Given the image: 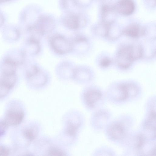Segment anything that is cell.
Listing matches in <instances>:
<instances>
[{
    "mask_svg": "<svg viewBox=\"0 0 156 156\" xmlns=\"http://www.w3.org/2000/svg\"><path fill=\"white\" fill-rule=\"evenodd\" d=\"M110 26L102 22L95 27L94 32L96 34L100 36H107Z\"/></svg>",
    "mask_w": 156,
    "mask_h": 156,
    "instance_id": "obj_21",
    "label": "cell"
},
{
    "mask_svg": "<svg viewBox=\"0 0 156 156\" xmlns=\"http://www.w3.org/2000/svg\"><path fill=\"white\" fill-rule=\"evenodd\" d=\"M156 114L155 111H151L146 120L144 123V126L147 130H155Z\"/></svg>",
    "mask_w": 156,
    "mask_h": 156,
    "instance_id": "obj_20",
    "label": "cell"
},
{
    "mask_svg": "<svg viewBox=\"0 0 156 156\" xmlns=\"http://www.w3.org/2000/svg\"><path fill=\"white\" fill-rule=\"evenodd\" d=\"M90 74L89 69L82 66L75 67L73 79L78 82H84L90 80Z\"/></svg>",
    "mask_w": 156,
    "mask_h": 156,
    "instance_id": "obj_15",
    "label": "cell"
},
{
    "mask_svg": "<svg viewBox=\"0 0 156 156\" xmlns=\"http://www.w3.org/2000/svg\"><path fill=\"white\" fill-rule=\"evenodd\" d=\"M114 7L117 12L124 16H129L134 12L135 5L133 0H119Z\"/></svg>",
    "mask_w": 156,
    "mask_h": 156,
    "instance_id": "obj_10",
    "label": "cell"
},
{
    "mask_svg": "<svg viewBox=\"0 0 156 156\" xmlns=\"http://www.w3.org/2000/svg\"><path fill=\"white\" fill-rule=\"evenodd\" d=\"M111 60L110 58L105 57L101 60L100 64L102 67H107L111 64Z\"/></svg>",
    "mask_w": 156,
    "mask_h": 156,
    "instance_id": "obj_24",
    "label": "cell"
},
{
    "mask_svg": "<svg viewBox=\"0 0 156 156\" xmlns=\"http://www.w3.org/2000/svg\"><path fill=\"white\" fill-rule=\"evenodd\" d=\"M102 94L98 90L91 89L87 90L84 94V98L86 104L89 107L93 108L101 99Z\"/></svg>",
    "mask_w": 156,
    "mask_h": 156,
    "instance_id": "obj_13",
    "label": "cell"
},
{
    "mask_svg": "<svg viewBox=\"0 0 156 156\" xmlns=\"http://www.w3.org/2000/svg\"><path fill=\"white\" fill-rule=\"evenodd\" d=\"M116 62L120 67L126 69L129 67L134 61L133 57L131 45H125L118 50Z\"/></svg>",
    "mask_w": 156,
    "mask_h": 156,
    "instance_id": "obj_3",
    "label": "cell"
},
{
    "mask_svg": "<svg viewBox=\"0 0 156 156\" xmlns=\"http://www.w3.org/2000/svg\"><path fill=\"white\" fill-rule=\"evenodd\" d=\"M37 133V129L34 126L27 127L23 131V136L26 139L30 141L32 140L35 138Z\"/></svg>",
    "mask_w": 156,
    "mask_h": 156,
    "instance_id": "obj_22",
    "label": "cell"
},
{
    "mask_svg": "<svg viewBox=\"0 0 156 156\" xmlns=\"http://www.w3.org/2000/svg\"><path fill=\"white\" fill-rule=\"evenodd\" d=\"M47 72L39 66L31 74L26 78L28 83L35 87L42 86L45 84L49 80Z\"/></svg>",
    "mask_w": 156,
    "mask_h": 156,
    "instance_id": "obj_4",
    "label": "cell"
},
{
    "mask_svg": "<svg viewBox=\"0 0 156 156\" xmlns=\"http://www.w3.org/2000/svg\"><path fill=\"white\" fill-rule=\"evenodd\" d=\"M26 56L22 48H14L9 51L4 58L18 66L24 63Z\"/></svg>",
    "mask_w": 156,
    "mask_h": 156,
    "instance_id": "obj_7",
    "label": "cell"
},
{
    "mask_svg": "<svg viewBox=\"0 0 156 156\" xmlns=\"http://www.w3.org/2000/svg\"><path fill=\"white\" fill-rule=\"evenodd\" d=\"M75 67L71 62H62L57 67V75L62 79H72Z\"/></svg>",
    "mask_w": 156,
    "mask_h": 156,
    "instance_id": "obj_8",
    "label": "cell"
},
{
    "mask_svg": "<svg viewBox=\"0 0 156 156\" xmlns=\"http://www.w3.org/2000/svg\"><path fill=\"white\" fill-rule=\"evenodd\" d=\"M126 99L135 97L139 93V89L135 84L127 83L122 84Z\"/></svg>",
    "mask_w": 156,
    "mask_h": 156,
    "instance_id": "obj_18",
    "label": "cell"
},
{
    "mask_svg": "<svg viewBox=\"0 0 156 156\" xmlns=\"http://www.w3.org/2000/svg\"><path fill=\"white\" fill-rule=\"evenodd\" d=\"M107 132L108 136L113 140H119L125 135V129L122 124L117 122H113L108 127Z\"/></svg>",
    "mask_w": 156,
    "mask_h": 156,
    "instance_id": "obj_11",
    "label": "cell"
},
{
    "mask_svg": "<svg viewBox=\"0 0 156 156\" xmlns=\"http://www.w3.org/2000/svg\"><path fill=\"white\" fill-rule=\"evenodd\" d=\"M147 0L149 1V2H150V4H151V2H152V3H153L154 6V5L155 6V2H154V1L155 2V0Z\"/></svg>",
    "mask_w": 156,
    "mask_h": 156,
    "instance_id": "obj_28",
    "label": "cell"
},
{
    "mask_svg": "<svg viewBox=\"0 0 156 156\" xmlns=\"http://www.w3.org/2000/svg\"><path fill=\"white\" fill-rule=\"evenodd\" d=\"M145 29L136 23H133L127 26L122 33L130 37L138 38L145 34Z\"/></svg>",
    "mask_w": 156,
    "mask_h": 156,
    "instance_id": "obj_14",
    "label": "cell"
},
{
    "mask_svg": "<svg viewBox=\"0 0 156 156\" xmlns=\"http://www.w3.org/2000/svg\"></svg>",
    "mask_w": 156,
    "mask_h": 156,
    "instance_id": "obj_29",
    "label": "cell"
},
{
    "mask_svg": "<svg viewBox=\"0 0 156 156\" xmlns=\"http://www.w3.org/2000/svg\"><path fill=\"white\" fill-rule=\"evenodd\" d=\"M70 39L72 45L71 52L80 55L87 51L89 42L88 39L85 36L78 35Z\"/></svg>",
    "mask_w": 156,
    "mask_h": 156,
    "instance_id": "obj_5",
    "label": "cell"
},
{
    "mask_svg": "<svg viewBox=\"0 0 156 156\" xmlns=\"http://www.w3.org/2000/svg\"><path fill=\"white\" fill-rule=\"evenodd\" d=\"M24 116L23 109L18 105H14L7 110L3 120L8 126H15L21 123Z\"/></svg>",
    "mask_w": 156,
    "mask_h": 156,
    "instance_id": "obj_2",
    "label": "cell"
},
{
    "mask_svg": "<svg viewBox=\"0 0 156 156\" xmlns=\"http://www.w3.org/2000/svg\"><path fill=\"white\" fill-rule=\"evenodd\" d=\"M22 49L26 56L37 55L41 49L39 40L29 37L25 41Z\"/></svg>",
    "mask_w": 156,
    "mask_h": 156,
    "instance_id": "obj_9",
    "label": "cell"
},
{
    "mask_svg": "<svg viewBox=\"0 0 156 156\" xmlns=\"http://www.w3.org/2000/svg\"><path fill=\"white\" fill-rule=\"evenodd\" d=\"M12 0H0V3L1 4V3L6 2Z\"/></svg>",
    "mask_w": 156,
    "mask_h": 156,
    "instance_id": "obj_27",
    "label": "cell"
},
{
    "mask_svg": "<svg viewBox=\"0 0 156 156\" xmlns=\"http://www.w3.org/2000/svg\"><path fill=\"white\" fill-rule=\"evenodd\" d=\"M49 43L53 51L58 55H63L71 52L70 39L62 35L55 34L51 36Z\"/></svg>",
    "mask_w": 156,
    "mask_h": 156,
    "instance_id": "obj_1",
    "label": "cell"
},
{
    "mask_svg": "<svg viewBox=\"0 0 156 156\" xmlns=\"http://www.w3.org/2000/svg\"><path fill=\"white\" fill-rule=\"evenodd\" d=\"M5 21V16L3 12L0 10V28L4 24Z\"/></svg>",
    "mask_w": 156,
    "mask_h": 156,
    "instance_id": "obj_26",
    "label": "cell"
},
{
    "mask_svg": "<svg viewBox=\"0 0 156 156\" xmlns=\"http://www.w3.org/2000/svg\"><path fill=\"white\" fill-rule=\"evenodd\" d=\"M17 81L16 74L7 75L1 74L0 82L11 90L15 86Z\"/></svg>",
    "mask_w": 156,
    "mask_h": 156,
    "instance_id": "obj_17",
    "label": "cell"
},
{
    "mask_svg": "<svg viewBox=\"0 0 156 156\" xmlns=\"http://www.w3.org/2000/svg\"><path fill=\"white\" fill-rule=\"evenodd\" d=\"M8 127L3 120H0V136L4 134Z\"/></svg>",
    "mask_w": 156,
    "mask_h": 156,
    "instance_id": "obj_23",
    "label": "cell"
},
{
    "mask_svg": "<svg viewBox=\"0 0 156 156\" xmlns=\"http://www.w3.org/2000/svg\"><path fill=\"white\" fill-rule=\"evenodd\" d=\"M49 154L54 155H63L64 153L60 150L56 149H53L49 151Z\"/></svg>",
    "mask_w": 156,
    "mask_h": 156,
    "instance_id": "obj_25",
    "label": "cell"
},
{
    "mask_svg": "<svg viewBox=\"0 0 156 156\" xmlns=\"http://www.w3.org/2000/svg\"><path fill=\"white\" fill-rule=\"evenodd\" d=\"M17 67L12 62L3 58L0 65L1 74L7 75L16 74Z\"/></svg>",
    "mask_w": 156,
    "mask_h": 156,
    "instance_id": "obj_16",
    "label": "cell"
},
{
    "mask_svg": "<svg viewBox=\"0 0 156 156\" xmlns=\"http://www.w3.org/2000/svg\"><path fill=\"white\" fill-rule=\"evenodd\" d=\"M3 39L5 41L10 43L18 40L21 36L19 27L13 24H8L3 28L2 32Z\"/></svg>",
    "mask_w": 156,
    "mask_h": 156,
    "instance_id": "obj_6",
    "label": "cell"
},
{
    "mask_svg": "<svg viewBox=\"0 0 156 156\" xmlns=\"http://www.w3.org/2000/svg\"><path fill=\"white\" fill-rule=\"evenodd\" d=\"M64 22L65 26L70 29H77L80 26L78 17L73 15H69L66 17Z\"/></svg>",
    "mask_w": 156,
    "mask_h": 156,
    "instance_id": "obj_19",
    "label": "cell"
},
{
    "mask_svg": "<svg viewBox=\"0 0 156 156\" xmlns=\"http://www.w3.org/2000/svg\"><path fill=\"white\" fill-rule=\"evenodd\" d=\"M117 13L114 6L103 5L101 9L102 22L109 25L113 24L116 19Z\"/></svg>",
    "mask_w": 156,
    "mask_h": 156,
    "instance_id": "obj_12",
    "label": "cell"
}]
</instances>
